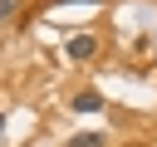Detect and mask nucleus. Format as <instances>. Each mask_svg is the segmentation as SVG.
I'll use <instances>...</instances> for the list:
<instances>
[{"mask_svg": "<svg viewBox=\"0 0 157 147\" xmlns=\"http://www.w3.org/2000/svg\"><path fill=\"white\" fill-rule=\"evenodd\" d=\"M93 54H98V39H93V34H74V39H69V59H74V64H88Z\"/></svg>", "mask_w": 157, "mask_h": 147, "instance_id": "nucleus-1", "label": "nucleus"}, {"mask_svg": "<svg viewBox=\"0 0 157 147\" xmlns=\"http://www.w3.org/2000/svg\"><path fill=\"white\" fill-rule=\"evenodd\" d=\"M74 108H78V113H98V108H103V93H98V88H83V93H74Z\"/></svg>", "mask_w": 157, "mask_h": 147, "instance_id": "nucleus-2", "label": "nucleus"}, {"mask_svg": "<svg viewBox=\"0 0 157 147\" xmlns=\"http://www.w3.org/2000/svg\"><path fill=\"white\" fill-rule=\"evenodd\" d=\"M69 147H103V132H74Z\"/></svg>", "mask_w": 157, "mask_h": 147, "instance_id": "nucleus-3", "label": "nucleus"}, {"mask_svg": "<svg viewBox=\"0 0 157 147\" xmlns=\"http://www.w3.org/2000/svg\"><path fill=\"white\" fill-rule=\"evenodd\" d=\"M15 10H20V0H0V24H5V20H15Z\"/></svg>", "mask_w": 157, "mask_h": 147, "instance_id": "nucleus-4", "label": "nucleus"}, {"mask_svg": "<svg viewBox=\"0 0 157 147\" xmlns=\"http://www.w3.org/2000/svg\"><path fill=\"white\" fill-rule=\"evenodd\" d=\"M0 127H5V118H0Z\"/></svg>", "mask_w": 157, "mask_h": 147, "instance_id": "nucleus-5", "label": "nucleus"}, {"mask_svg": "<svg viewBox=\"0 0 157 147\" xmlns=\"http://www.w3.org/2000/svg\"><path fill=\"white\" fill-rule=\"evenodd\" d=\"M59 5H69V0H59Z\"/></svg>", "mask_w": 157, "mask_h": 147, "instance_id": "nucleus-6", "label": "nucleus"}]
</instances>
